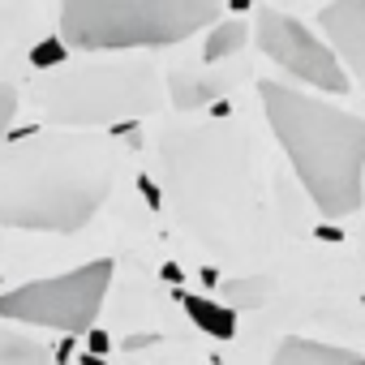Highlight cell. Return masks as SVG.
Returning a JSON list of instances; mask_svg holds the SVG:
<instances>
[{
	"instance_id": "6da1fadb",
	"label": "cell",
	"mask_w": 365,
	"mask_h": 365,
	"mask_svg": "<svg viewBox=\"0 0 365 365\" xmlns=\"http://www.w3.org/2000/svg\"><path fill=\"white\" fill-rule=\"evenodd\" d=\"M116 185V150L99 133L26 129L0 146V228L78 232Z\"/></svg>"
},
{
	"instance_id": "7a4b0ae2",
	"label": "cell",
	"mask_w": 365,
	"mask_h": 365,
	"mask_svg": "<svg viewBox=\"0 0 365 365\" xmlns=\"http://www.w3.org/2000/svg\"><path fill=\"white\" fill-rule=\"evenodd\" d=\"M159 155L180 224L220 258L250 254L262 224L245 138L228 125L172 129L159 138Z\"/></svg>"
},
{
	"instance_id": "3957f363",
	"label": "cell",
	"mask_w": 365,
	"mask_h": 365,
	"mask_svg": "<svg viewBox=\"0 0 365 365\" xmlns=\"http://www.w3.org/2000/svg\"><path fill=\"white\" fill-rule=\"evenodd\" d=\"M267 125L284 146L301 190L327 220H344L365 202V116H352L318 95L258 82Z\"/></svg>"
},
{
	"instance_id": "277c9868",
	"label": "cell",
	"mask_w": 365,
	"mask_h": 365,
	"mask_svg": "<svg viewBox=\"0 0 365 365\" xmlns=\"http://www.w3.org/2000/svg\"><path fill=\"white\" fill-rule=\"evenodd\" d=\"M56 18L69 52H133L185 43L190 35L220 26L224 5L215 0H69Z\"/></svg>"
},
{
	"instance_id": "5b68a950",
	"label": "cell",
	"mask_w": 365,
	"mask_h": 365,
	"mask_svg": "<svg viewBox=\"0 0 365 365\" xmlns=\"http://www.w3.org/2000/svg\"><path fill=\"white\" fill-rule=\"evenodd\" d=\"M39 108L69 133H91L95 125L116 129L120 120L159 108V73L146 61L65 65L48 82H39Z\"/></svg>"
},
{
	"instance_id": "8992f818",
	"label": "cell",
	"mask_w": 365,
	"mask_h": 365,
	"mask_svg": "<svg viewBox=\"0 0 365 365\" xmlns=\"http://www.w3.org/2000/svg\"><path fill=\"white\" fill-rule=\"evenodd\" d=\"M112 258H95L86 267H73L52 279H31L9 292H0V322L18 327H48L65 335H91L95 318L112 288Z\"/></svg>"
},
{
	"instance_id": "52a82bcc",
	"label": "cell",
	"mask_w": 365,
	"mask_h": 365,
	"mask_svg": "<svg viewBox=\"0 0 365 365\" xmlns=\"http://www.w3.org/2000/svg\"><path fill=\"white\" fill-rule=\"evenodd\" d=\"M258 48L267 61H275L284 73H292L297 82L339 95L348 91V73L339 65V56L331 52L327 39H318L301 18L284 14V9H258V31H254Z\"/></svg>"
},
{
	"instance_id": "ba28073f",
	"label": "cell",
	"mask_w": 365,
	"mask_h": 365,
	"mask_svg": "<svg viewBox=\"0 0 365 365\" xmlns=\"http://www.w3.org/2000/svg\"><path fill=\"white\" fill-rule=\"evenodd\" d=\"M322 35L331 52L339 56L344 73L365 91V0H335V5L318 9Z\"/></svg>"
},
{
	"instance_id": "9c48e42d",
	"label": "cell",
	"mask_w": 365,
	"mask_h": 365,
	"mask_svg": "<svg viewBox=\"0 0 365 365\" xmlns=\"http://www.w3.org/2000/svg\"><path fill=\"white\" fill-rule=\"evenodd\" d=\"M267 365H365L361 352H348V348H335V344H318V339H305V335H288Z\"/></svg>"
},
{
	"instance_id": "30bf717a",
	"label": "cell",
	"mask_w": 365,
	"mask_h": 365,
	"mask_svg": "<svg viewBox=\"0 0 365 365\" xmlns=\"http://www.w3.org/2000/svg\"><path fill=\"white\" fill-rule=\"evenodd\" d=\"M180 305H185V314L198 322V331L215 335V339H232L237 335V314L232 305H220L211 297H198V292H180Z\"/></svg>"
},
{
	"instance_id": "8fae6325",
	"label": "cell",
	"mask_w": 365,
	"mask_h": 365,
	"mask_svg": "<svg viewBox=\"0 0 365 365\" xmlns=\"http://www.w3.org/2000/svg\"><path fill=\"white\" fill-rule=\"evenodd\" d=\"M0 365H52V352L26 331L0 327Z\"/></svg>"
},
{
	"instance_id": "7c38bea8",
	"label": "cell",
	"mask_w": 365,
	"mask_h": 365,
	"mask_svg": "<svg viewBox=\"0 0 365 365\" xmlns=\"http://www.w3.org/2000/svg\"><path fill=\"white\" fill-rule=\"evenodd\" d=\"M245 39H250V26H245L241 18H224L220 26H211V35H207V43H202V56H207V61L237 56V52L245 48Z\"/></svg>"
},
{
	"instance_id": "4fadbf2b",
	"label": "cell",
	"mask_w": 365,
	"mask_h": 365,
	"mask_svg": "<svg viewBox=\"0 0 365 365\" xmlns=\"http://www.w3.org/2000/svg\"><path fill=\"white\" fill-rule=\"evenodd\" d=\"M220 91H224V82H202V78H185V73L172 78V103L185 108V112L198 108V103H211Z\"/></svg>"
},
{
	"instance_id": "5bb4252c",
	"label": "cell",
	"mask_w": 365,
	"mask_h": 365,
	"mask_svg": "<svg viewBox=\"0 0 365 365\" xmlns=\"http://www.w3.org/2000/svg\"><path fill=\"white\" fill-rule=\"evenodd\" d=\"M267 292H271V279L267 275H245V279H228L224 284V297L232 305H245V309H258L267 301Z\"/></svg>"
},
{
	"instance_id": "9a60e30c",
	"label": "cell",
	"mask_w": 365,
	"mask_h": 365,
	"mask_svg": "<svg viewBox=\"0 0 365 365\" xmlns=\"http://www.w3.org/2000/svg\"><path fill=\"white\" fill-rule=\"evenodd\" d=\"M65 61H69V43H65V39H56V35L31 48V65H35V69H61Z\"/></svg>"
},
{
	"instance_id": "2e32d148",
	"label": "cell",
	"mask_w": 365,
	"mask_h": 365,
	"mask_svg": "<svg viewBox=\"0 0 365 365\" xmlns=\"http://www.w3.org/2000/svg\"><path fill=\"white\" fill-rule=\"evenodd\" d=\"M14 116H18V86L0 82V142L14 133Z\"/></svg>"
},
{
	"instance_id": "e0dca14e",
	"label": "cell",
	"mask_w": 365,
	"mask_h": 365,
	"mask_svg": "<svg viewBox=\"0 0 365 365\" xmlns=\"http://www.w3.org/2000/svg\"><path fill=\"white\" fill-rule=\"evenodd\" d=\"M86 352L103 356V352H108V335H103V331H91V335H86Z\"/></svg>"
},
{
	"instance_id": "ac0fdd59",
	"label": "cell",
	"mask_w": 365,
	"mask_h": 365,
	"mask_svg": "<svg viewBox=\"0 0 365 365\" xmlns=\"http://www.w3.org/2000/svg\"><path fill=\"white\" fill-rule=\"evenodd\" d=\"M138 185L146 190V202H150V207H159V202H163V198H159V190H155V180H150V176H138Z\"/></svg>"
}]
</instances>
